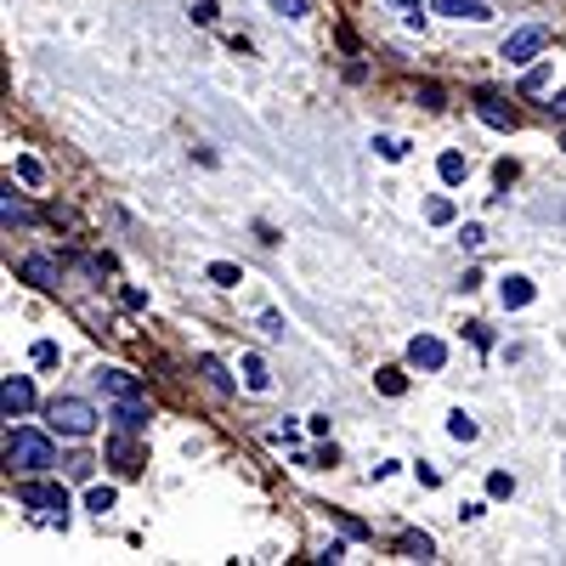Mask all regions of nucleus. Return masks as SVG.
Instances as JSON below:
<instances>
[{"label": "nucleus", "instance_id": "nucleus-1", "mask_svg": "<svg viewBox=\"0 0 566 566\" xmlns=\"http://www.w3.org/2000/svg\"><path fill=\"white\" fill-rule=\"evenodd\" d=\"M7 464L18 470V476H40L45 464H57V448H52V437L18 424V431H7Z\"/></svg>", "mask_w": 566, "mask_h": 566}, {"label": "nucleus", "instance_id": "nucleus-2", "mask_svg": "<svg viewBox=\"0 0 566 566\" xmlns=\"http://www.w3.org/2000/svg\"><path fill=\"white\" fill-rule=\"evenodd\" d=\"M45 419H52V431H57V437H74V442L97 431V408H91L85 397H57Z\"/></svg>", "mask_w": 566, "mask_h": 566}, {"label": "nucleus", "instance_id": "nucleus-3", "mask_svg": "<svg viewBox=\"0 0 566 566\" xmlns=\"http://www.w3.org/2000/svg\"><path fill=\"white\" fill-rule=\"evenodd\" d=\"M544 45H549V29H544V23H527V29H515V34L504 40V52H499V57L515 63V69H527V63L544 52Z\"/></svg>", "mask_w": 566, "mask_h": 566}, {"label": "nucleus", "instance_id": "nucleus-4", "mask_svg": "<svg viewBox=\"0 0 566 566\" xmlns=\"http://www.w3.org/2000/svg\"><path fill=\"white\" fill-rule=\"evenodd\" d=\"M18 499H23L29 510H40V515H52V522H63V515H69V493H63L57 482H23Z\"/></svg>", "mask_w": 566, "mask_h": 566}, {"label": "nucleus", "instance_id": "nucleus-5", "mask_svg": "<svg viewBox=\"0 0 566 566\" xmlns=\"http://www.w3.org/2000/svg\"><path fill=\"white\" fill-rule=\"evenodd\" d=\"M0 408H7V419L34 408V380H29V374H7V386H0Z\"/></svg>", "mask_w": 566, "mask_h": 566}, {"label": "nucleus", "instance_id": "nucleus-6", "mask_svg": "<svg viewBox=\"0 0 566 566\" xmlns=\"http://www.w3.org/2000/svg\"><path fill=\"white\" fill-rule=\"evenodd\" d=\"M408 363L424 368V374H437V368L448 363V346H442L437 335H413V340H408Z\"/></svg>", "mask_w": 566, "mask_h": 566}, {"label": "nucleus", "instance_id": "nucleus-7", "mask_svg": "<svg viewBox=\"0 0 566 566\" xmlns=\"http://www.w3.org/2000/svg\"><path fill=\"white\" fill-rule=\"evenodd\" d=\"M18 272H23V283H34V290H57L63 283V261H52V255H29Z\"/></svg>", "mask_w": 566, "mask_h": 566}, {"label": "nucleus", "instance_id": "nucleus-8", "mask_svg": "<svg viewBox=\"0 0 566 566\" xmlns=\"http://www.w3.org/2000/svg\"><path fill=\"white\" fill-rule=\"evenodd\" d=\"M148 419H154L148 397H119L114 402V424H119V431H148Z\"/></svg>", "mask_w": 566, "mask_h": 566}, {"label": "nucleus", "instance_id": "nucleus-9", "mask_svg": "<svg viewBox=\"0 0 566 566\" xmlns=\"http://www.w3.org/2000/svg\"><path fill=\"white\" fill-rule=\"evenodd\" d=\"M533 295H538V283H533L527 272H510V277L499 283V301H504L510 312H522V306H533Z\"/></svg>", "mask_w": 566, "mask_h": 566}, {"label": "nucleus", "instance_id": "nucleus-10", "mask_svg": "<svg viewBox=\"0 0 566 566\" xmlns=\"http://www.w3.org/2000/svg\"><path fill=\"white\" fill-rule=\"evenodd\" d=\"M97 386L119 402V397H142V386H136V374L130 368H97Z\"/></svg>", "mask_w": 566, "mask_h": 566}, {"label": "nucleus", "instance_id": "nucleus-11", "mask_svg": "<svg viewBox=\"0 0 566 566\" xmlns=\"http://www.w3.org/2000/svg\"><path fill=\"white\" fill-rule=\"evenodd\" d=\"M442 18H470V23H488L493 18V0H437Z\"/></svg>", "mask_w": 566, "mask_h": 566}, {"label": "nucleus", "instance_id": "nucleus-12", "mask_svg": "<svg viewBox=\"0 0 566 566\" xmlns=\"http://www.w3.org/2000/svg\"><path fill=\"white\" fill-rule=\"evenodd\" d=\"M397 555L402 560H437V544H431V533H402Z\"/></svg>", "mask_w": 566, "mask_h": 566}, {"label": "nucleus", "instance_id": "nucleus-13", "mask_svg": "<svg viewBox=\"0 0 566 566\" xmlns=\"http://www.w3.org/2000/svg\"><path fill=\"white\" fill-rule=\"evenodd\" d=\"M437 176H442V181L453 187V181H464V176H470V159H464L459 148H448V154L437 159Z\"/></svg>", "mask_w": 566, "mask_h": 566}, {"label": "nucleus", "instance_id": "nucleus-14", "mask_svg": "<svg viewBox=\"0 0 566 566\" xmlns=\"http://www.w3.org/2000/svg\"><path fill=\"white\" fill-rule=\"evenodd\" d=\"M199 374H205V386H210V391H221V397H232V380H227V368H221L216 357H199Z\"/></svg>", "mask_w": 566, "mask_h": 566}, {"label": "nucleus", "instance_id": "nucleus-15", "mask_svg": "<svg viewBox=\"0 0 566 566\" xmlns=\"http://www.w3.org/2000/svg\"><path fill=\"white\" fill-rule=\"evenodd\" d=\"M239 368H244V386H250V391H266V386H272V374H266V363H261L255 352H250Z\"/></svg>", "mask_w": 566, "mask_h": 566}, {"label": "nucleus", "instance_id": "nucleus-16", "mask_svg": "<svg viewBox=\"0 0 566 566\" xmlns=\"http://www.w3.org/2000/svg\"><path fill=\"white\" fill-rule=\"evenodd\" d=\"M476 114H482L493 130H515V114H510V108H499L493 97H482V103H476Z\"/></svg>", "mask_w": 566, "mask_h": 566}, {"label": "nucleus", "instance_id": "nucleus-17", "mask_svg": "<svg viewBox=\"0 0 566 566\" xmlns=\"http://www.w3.org/2000/svg\"><path fill=\"white\" fill-rule=\"evenodd\" d=\"M448 437H453V442H476V419H470L464 408H453V413H448Z\"/></svg>", "mask_w": 566, "mask_h": 566}, {"label": "nucleus", "instance_id": "nucleus-18", "mask_svg": "<svg viewBox=\"0 0 566 566\" xmlns=\"http://www.w3.org/2000/svg\"><path fill=\"white\" fill-rule=\"evenodd\" d=\"M205 272H210V283H221V290H239V283H244V272L232 266V261H210Z\"/></svg>", "mask_w": 566, "mask_h": 566}, {"label": "nucleus", "instance_id": "nucleus-19", "mask_svg": "<svg viewBox=\"0 0 566 566\" xmlns=\"http://www.w3.org/2000/svg\"><path fill=\"white\" fill-rule=\"evenodd\" d=\"M374 154L397 165V159H408V142H402V136H374Z\"/></svg>", "mask_w": 566, "mask_h": 566}, {"label": "nucleus", "instance_id": "nucleus-20", "mask_svg": "<svg viewBox=\"0 0 566 566\" xmlns=\"http://www.w3.org/2000/svg\"><path fill=\"white\" fill-rule=\"evenodd\" d=\"M0 216H7V227H12V221H29V205H23V199L12 193V187H7V193H0Z\"/></svg>", "mask_w": 566, "mask_h": 566}, {"label": "nucleus", "instance_id": "nucleus-21", "mask_svg": "<svg viewBox=\"0 0 566 566\" xmlns=\"http://www.w3.org/2000/svg\"><path fill=\"white\" fill-rule=\"evenodd\" d=\"M18 181H29V187H40V181H45V165L23 154V159H18Z\"/></svg>", "mask_w": 566, "mask_h": 566}, {"label": "nucleus", "instance_id": "nucleus-22", "mask_svg": "<svg viewBox=\"0 0 566 566\" xmlns=\"http://www.w3.org/2000/svg\"><path fill=\"white\" fill-rule=\"evenodd\" d=\"M85 510L108 515V510H114V488H91V493H85Z\"/></svg>", "mask_w": 566, "mask_h": 566}, {"label": "nucleus", "instance_id": "nucleus-23", "mask_svg": "<svg viewBox=\"0 0 566 566\" xmlns=\"http://www.w3.org/2000/svg\"><path fill=\"white\" fill-rule=\"evenodd\" d=\"M510 493H515L510 470H493V476H488V499H510Z\"/></svg>", "mask_w": 566, "mask_h": 566}, {"label": "nucleus", "instance_id": "nucleus-24", "mask_svg": "<svg viewBox=\"0 0 566 566\" xmlns=\"http://www.w3.org/2000/svg\"><path fill=\"white\" fill-rule=\"evenodd\" d=\"M459 244H464V250H482V244H488V232H482L476 221H464V227H459Z\"/></svg>", "mask_w": 566, "mask_h": 566}, {"label": "nucleus", "instance_id": "nucleus-25", "mask_svg": "<svg viewBox=\"0 0 566 566\" xmlns=\"http://www.w3.org/2000/svg\"><path fill=\"white\" fill-rule=\"evenodd\" d=\"M380 391H386V397H402V391H408V380H402L397 368H380Z\"/></svg>", "mask_w": 566, "mask_h": 566}, {"label": "nucleus", "instance_id": "nucleus-26", "mask_svg": "<svg viewBox=\"0 0 566 566\" xmlns=\"http://www.w3.org/2000/svg\"><path fill=\"white\" fill-rule=\"evenodd\" d=\"M29 357H34V368H52V363H57V346H52V340H34Z\"/></svg>", "mask_w": 566, "mask_h": 566}, {"label": "nucleus", "instance_id": "nucleus-27", "mask_svg": "<svg viewBox=\"0 0 566 566\" xmlns=\"http://www.w3.org/2000/svg\"><path fill=\"white\" fill-rule=\"evenodd\" d=\"M544 85H549V69H527V80H522V91H527V97H538Z\"/></svg>", "mask_w": 566, "mask_h": 566}, {"label": "nucleus", "instance_id": "nucleus-28", "mask_svg": "<svg viewBox=\"0 0 566 566\" xmlns=\"http://www.w3.org/2000/svg\"><path fill=\"white\" fill-rule=\"evenodd\" d=\"M63 470H69L74 482H85V476H91V459H85V453H74V459H63Z\"/></svg>", "mask_w": 566, "mask_h": 566}, {"label": "nucleus", "instance_id": "nucleus-29", "mask_svg": "<svg viewBox=\"0 0 566 566\" xmlns=\"http://www.w3.org/2000/svg\"><path fill=\"white\" fill-rule=\"evenodd\" d=\"M424 216L442 227V221H453V205H448V199H431V205H424Z\"/></svg>", "mask_w": 566, "mask_h": 566}, {"label": "nucleus", "instance_id": "nucleus-30", "mask_svg": "<svg viewBox=\"0 0 566 566\" xmlns=\"http://www.w3.org/2000/svg\"><path fill=\"white\" fill-rule=\"evenodd\" d=\"M272 12H283V18H306V0H272Z\"/></svg>", "mask_w": 566, "mask_h": 566}, {"label": "nucleus", "instance_id": "nucleus-31", "mask_svg": "<svg viewBox=\"0 0 566 566\" xmlns=\"http://www.w3.org/2000/svg\"><path fill=\"white\" fill-rule=\"evenodd\" d=\"M261 328H266L272 340H283V317H277V312H266V317H261Z\"/></svg>", "mask_w": 566, "mask_h": 566}, {"label": "nucleus", "instance_id": "nucleus-32", "mask_svg": "<svg viewBox=\"0 0 566 566\" xmlns=\"http://www.w3.org/2000/svg\"><path fill=\"white\" fill-rule=\"evenodd\" d=\"M391 7H402L408 18H419V0H391Z\"/></svg>", "mask_w": 566, "mask_h": 566}, {"label": "nucleus", "instance_id": "nucleus-33", "mask_svg": "<svg viewBox=\"0 0 566 566\" xmlns=\"http://www.w3.org/2000/svg\"><path fill=\"white\" fill-rule=\"evenodd\" d=\"M549 114H566V97H555V103H549Z\"/></svg>", "mask_w": 566, "mask_h": 566}, {"label": "nucleus", "instance_id": "nucleus-34", "mask_svg": "<svg viewBox=\"0 0 566 566\" xmlns=\"http://www.w3.org/2000/svg\"><path fill=\"white\" fill-rule=\"evenodd\" d=\"M560 148H566V136H560Z\"/></svg>", "mask_w": 566, "mask_h": 566}]
</instances>
